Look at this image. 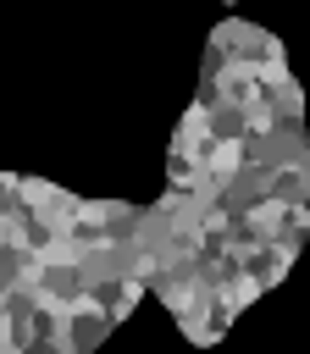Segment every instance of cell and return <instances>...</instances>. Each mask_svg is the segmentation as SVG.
Instances as JSON below:
<instances>
[{
    "label": "cell",
    "instance_id": "cell-2",
    "mask_svg": "<svg viewBox=\"0 0 310 354\" xmlns=\"http://www.w3.org/2000/svg\"><path fill=\"white\" fill-rule=\"evenodd\" d=\"M293 260H299V254H288L282 243H260V249H249V254H244V277L266 293V288H277V282L288 277V266H293Z\"/></svg>",
    "mask_w": 310,
    "mask_h": 354
},
{
    "label": "cell",
    "instance_id": "cell-3",
    "mask_svg": "<svg viewBox=\"0 0 310 354\" xmlns=\"http://www.w3.org/2000/svg\"><path fill=\"white\" fill-rule=\"evenodd\" d=\"M266 199H277L288 210H310V166H277Z\"/></svg>",
    "mask_w": 310,
    "mask_h": 354
},
{
    "label": "cell",
    "instance_id": "cell-4",
    "mask_svg": "<svg viewBox=\"0 0 310 354\" xmlns=\"http://www.w3.org/2000/svg\"><path fill=\"white\" fill-rule=\"evenodd\" d=\"M6 348H11V343H6V332H0V354H6Z\"/></svg>",
    "mask_w": 310,
    "mask_h": 354
},
{
    "label": "cell",
    "instance_id": "cell-1",
    "mask_svg": "<svg viewBox=\"0 0 310 354\" xmlns=\"http://www.w3.org/2000/svg\"><path fill=\"white\" fill-rule=\"evenodd\" d=\"M105 337H111V321H105L100 310H89V304L66 310V332H61V343H66L72 354H94Z\"/></svg>",
    "mask_w": 310,
    "mask_h": 354
}]
</instances>
